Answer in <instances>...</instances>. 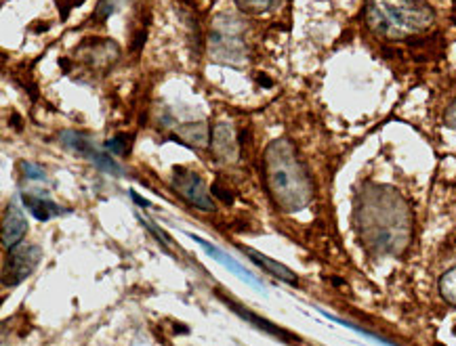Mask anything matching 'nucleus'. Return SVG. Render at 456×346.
I'll return each mask as SVG.
<instances>
[{"label":"nucleus","mask_w":456,"mask_h":346,"mask_svg":"<svg viewBox=\"0 0 456 346\" xmlns=\"http://www.w3.org/2000/svg\"><path fill=\"white\" fill-rule=\"evenodd\" d=\"M126 3H131V0H99V4L95 9V20L105 21L110 15H114L116 11L125 7Z\"/></svg>","instance_id":"obj_15"},{"label":"nucleus","mask_w":456,"mask_h":346,"mask_svg":"<svg viewBox=\"0 0 456 346\" xmlns=\"http://www.w3.org/2000/svg\"><path fill=\"white\" fill-rule=\"evenodd\" d=\"M236 313L242 315L244 319L253 321V324H256V327H259V330L270 332V334H273V336H282V338L286 336V332L280 330V327H273V324H270V321H267V319H261V317H256V315H253V313H247V310H242L240 307H236Z\"/></svg>","instance_id":"obj_16"},{"label":"nucleus","mask_w":456,"mask_h":346,"mask_svg":"<svg viewBox=\"0 0 456 346\" xmlns=\"http://www.w3.org/2000/svg\"><path fill=\"white\" fill-rule=\"evenodd\" d=\"M60 141H61L63 148L72 149L74 154L86 157V160H89L91 164H95L99 170H103V173L116 174V177H120V174H122L120 164L116 162L112 156L99 149L91 139L85 137V134H80L76 131H63L60 134Z\"/></svg>","instance_id":"obj_6"},{"label":"nucleus","mask_w":456,"mask_h":346,"mask_svg":"<svg viewBox=\"0 0 456 346\" xmlns=\"http://www.w3.org/2000/svg\"><path fill=\"white\" fill-rule=\"evenodd\" d=\"M240 250H242L247 256H250V261L256 262V265H259L261 269H265V271L270 273V275H273V278H276V279H282V281H286V284H290V286H299V279H297V275L292 273L289 267H284L282 262L273 261V258L265 256V254H263V252H256L253 248H247V245H242V248H240Z\"/></svg>","instance_id":"obj_12"},{"label":"nucleus","mask_w":456,"mask_h":346,"mask_svg":"<svg viewBox=\"0 0 456 346\" xmlns=\"http://www.w3.org/2000/svg\"><path fill=\"white\" fill-rule=\"evenodd\" d=\"M364 23L379 40L406 43L434 30L436 11L423 0H366Z\"/></svg>","instance_id":"obj_3"},{"label":"nucleus","mask_w":456,"mask_h":346,"mask_svg":"<svg viewBox=\"0 0 456 346\" xmlns=\"http://www.w3.org/2000/svg\"><path fill=\"white\" fill-rule=\"evenodd\" d=\"M213 149L219 160H225V162L236 160L238 143H236V134H233L232 125H227V122H219V125L213 128Z\"/></svg>","instance_id":"obj_11"},{"label":"nucleus","mask_w":456,"mask_h":346,"mask_svg":"<svg viewBox=\"0 0 456 346\" xmlns=\"http://www.w3.org/2000/svg\"><path fill=\"white\" fill-rule=\"evenodd\" d=\"M143 222H145V227H148V229H150V231H151V233H154V236L158 237V244H160V245H162V248H165V250L168 252V244H171V237H168L165 231H160V229H158V227H156V225H154V222H151V221H148V219H145Z\"/></svg>","instance_id":"obj_21"},{"label":"nucleus","mask_w":456,"mask_h":346,"mask_svg":"<svg viewBox=\"0 0 456 346\" xmlns=\"http://www.w3.org/2000/svg\"><path fill=\"white\" fill-rule=\"evenodd\" d=\"M173 187L175 191H177L179 196L190 204V206L204 210V213L215 210V199L210 196L207 183H204L200 174L194 173V170H187V168L175 170Z\"/></svg>","instance_id":"obj_5"},{"label":"nucleus","mask_w":456,"mask_h":346,"mask_svg":"<svg viewBox=\"0 0 456 346\" xmlns=\"http://www.w3.org/2000/svg\"><path fill=\"white\" fill-rule=\"evenodd\" d=\"M126 143H128V141H126L125 134H118V137H114L112 141H110L108 149L112 151L114 156H125L126 154Z\"/></svg>","instance_id":"obj_19"},{"label":"nucleus","mask_w":456,"mask_h":346,"mask_svg":"<svg viewBox=\"0 0 456 346\" xmlns=\"http://www.w3.org/2000/svg\"><path fill=\"white\" fill-rule=\"evenodd\" d=\"M21 199H23V204L28 206V210H30V213L37 216L38 221H49V219H55V216L63 214V208L57 206V204H53L51 199L32 196V193H23Z\"/></svg>","instance_id":"obj_13"},{"label":"nucleus","mask_w":456,"mask_h":346,"mask_svg":"<svg viewBox=\"0 0 456 346\" xmlns=\"http://www.w3.org/2000/svg\"><path fill=\"white\" fill-rule=\"evenodd\" d=\"M238 21L233 17H227V23H215V30L210 34V55L224 63H242L247 55V46L240 38Z\"/></svg>","instance_id":"obj_4"},{"label":"nucleus","mask_w":456,"mask_h":346,"mask_svg":"<svg viewBox=\"0 0 456 346\" xmlns=\"http://www.w3.org/2000/svg\"><path fill=\"white\" fill-rule=\"evenodd\" d=\"M440 294L448 304L456 307V267L448 269L440 278Z\"/></svg>","instance_id":"obj_14"},{"label":"nucleus","mask_w":456,"mask_h":346,"mask_svg":"<svg viewBox=\"0 0 456 346\" xmlns=\"http://www.w3.org/2000/svg\"><path fill=\"white\" fill-rule=\"evenodd\" d=\"M444 125H446L450 131L456 133V95H454L452 101L448 103L446 111H444Z\"/></svg>","instance_id":"obj_20"},{"label":"nucleus","mask_w":456,"mask_h":346,"mask_svg":"<svg viewBox=\"0 0 456 346\" xmlns=\"http://www.w3.org/2000/svg\"><path fill=\"white\" fill-rule=\"evenodd\" d=\"M263 164H265L267 189L273 204L282 213H301L314 202V179L289 139L272 141L265 149Z\"/></svg>","instance_id":"obj_2"},{"label":"nucleus","mask_w":456,"mask_h":346,"mask_svg":"<svg viewBox=\"0 0 456 346\" xmlns=\"http://www.w3.org/2000/svg\"><path fill=\"white\" fill-rule=\"evenodd\" d=\"M40 261V248L37 245H15L9 250L7 262H4L3 271V284L4 286H17L23 279H28L37 269Z\"/></svg>","instance_id":"obj_8"},{"label":"nucleus","mask_w":456,"mask_h":346,"mask_svg":"<svg viewBox=\"0 0 456 346\" xmlns=\"http://www.w3.org/2000/svg\"><path fill=\"white\" fill-rule=\"evenodd\" d=\"M131 197H133V199H135V202L139 204V206H143V208H150V202H145V199H143V197H139L135 191H131Z\"/></svg>","instance_id":"obj_22"},{"label":"nucleus","mask_w":456,"mask_h":346,"mask_svg":"<svg viewBox=\"0 0 456 346\" xmlns=\"http://www.w3.org/2000/svg\"><path fill=\"white\" fill-rule=\"evenodd\" d=\"M187 236H190L191 239H194V242L200 245V248L207 252V254L210 256V258H215V261L219 262V265H224L227 271H232L233 275H238L240 279L242 281H247L248 286H253V287H256V290L259 292H265V286H263V281H259L255 278L253 273L250 271H247V269H244L242 265H240L238 261H233V258L230 256V254H225L224 250L221 248H217V245H213L210 242H207V239L204 237H200V236H194V233H187Z\"/></svg>","instance_id":"obj_9"},{"label":"nucleus","mask_w":456,"mask_h":346,"mask_svg":"<svg viewBox=\"0 0 456 346\" xmlns=\"http://www.w3.org/2000/svg\"><path fill=\"white\" fill-rule=\"evenodd\" d=\"M28 233V221L23 216L21 208L17 204H9L7 213H4L3 219V245L7 250L15 248L20 245V242L23 239V236Z\"/></svg>","instance_id":"obj_10"},{"label":"nucleus","mask_w":456,"mask_h":346,"mask_svg":"<svg viewBox=\"0 0 456 346\" xmlns=\"http://www.w3.org/2000/svg\"><path fill=\"white\" fill-rule=\"evenodd\" d=\"M21 173L32 181H45L46 179L45 168L38 166V164H34V162H21Z\"/></svg>","instance_id":"obj_18"},{"label":"nucleus","mask_w":456,"mask_h":346,"mask_svg":"<svg viewBox=\"0 0 456 346\" xmlns=\"http://www.w3.org/2000/svg\"><path fill=\"white\" fill-rule=\"evenodd\" d=\"M278 0H236V4L247 13H263V11L272 9Z\"/></svg>","instance_id":"obj_17"},{"label":"nucleus","mask_w":456,"mask_h":346,"mask_svg":"<svg viewBox=\"0 0 456 346\" xmlns=\"http://www.w3.org/2000/svg\"><path fill=\"white\" fill-rule=\"evenodd\" d=\"M355 219L364 244L379 254H400L411 242V208L391 187H366L358 197Z\"/></svg>","instance_id":"obj_1"},{"label":"nucleus","mask_w":456,"mask_h":346,"mask_svg":"<svg viewBox=\"0 0 456 346\" xmlns=\"http://www.w3.org/2000/svg\"><path fill=\"white\" fill-rule=\"evenodd\" d=\"M120 57L118 44L112 43V40L105 38H95L89 40V43L80 44L76 49V60H78L83 66L89 69V72H105L110 66H114Z\"/></svg>","instance_id":"obj_7"}]
</instances>
